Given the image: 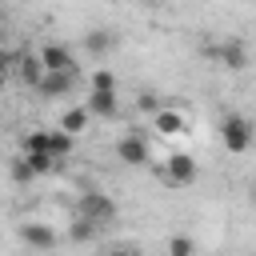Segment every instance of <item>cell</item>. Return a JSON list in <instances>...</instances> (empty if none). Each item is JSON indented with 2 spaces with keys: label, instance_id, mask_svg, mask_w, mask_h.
<instances>
[{
  "label": "cell",
  "instance_id": "obj_1",
  "mask_svg": "<svg viewBox=\"0 0 256 256\" xmlns=\"http://www.w3.org/2000/svg\"><path fill=\"white\" fill-rule=\"evenodd\" d=\"M220 144L228 148V152H248L252 144H256V124L244 116V112H224L220 116Z\"/></svg>",
  "mask_w": 256,
  "mask_h": 256
},
{
  "label": "cell",
  "instance_id": "obj_2",
  "mask_svg": "<svg viewBox=\"0 0 256 256\" xmlns=\"http://www.w3.org/2000/svg\"><path fill=\"white\" fill-rule=\"evenodd\" d=\"M160 176H164L172 188H188V184H196V176H200V164H196L188 152H172V156H164V164H160Z\"/></svg>",
  "mask_w": 256,
  "mask_h": 256
},
{
  "label": "cell",
  "instance_id": "obj_3",
  "mask_svg": "<svg viewBox=\"0 0 256 256\" xmlns=\"http://www.w3.org/2000/svg\"><path fill=\"white\" fill-rule=\"evenodd\" d=\"M76 216H84V220H92V224L104 228V224L116 220V200L108 192H84L80 204H76Z\"/></svg>",
  "mask_w": 256,
  "mask_h": 256
},
{
  "label": "cell",
  "instance_id": "obj_4",
  "mask_svg": "<svg viewBox=\"0 0 256 256\" xmlns=\"http://www.w3.org/2000/svg\"><path fill=\"white\" fill-rule=\"evenodd\" d=\"M16 236H20V244H28L32 252H52L56 248V228L52 224H44V220H24L20 228H16Z\"/></svg>",
  "mask_w": 256,
  "mask_h": 256
},
{
  "label": "cell",
  "instance_id": "obj_5",
  "mask_svg": "<svg viewBox=\"0 0 256 256\" xmlns=\"http://www.w3.org/2000/svg\"><path fill=\"white\" fill-rule=\"evenodd\" d=\"M116 156H120L128 168H144V164L152 160V152H148V140H144L140 132H124V136L116 140Z\"/></svg>",
  "mask_w": 256,
  "mask_h": 256
},
{
  "label": "cell",
  "instance_id": "obj_6",
  "mask_svg": "<svg viewBox=\"0 0 256 256\" xmlns=\"http://www.w3.org/2000/svg\"><path fill=\"white\" fill-rule=\"evenodd\" d=\"M208 56H216L228 72H244V68H248V48H244V40H224V44L208 48Z\"/></svg>",
  "mask_w": 256,
  "mask_h": 256
},
{
  "label": "cell",
  "instance_id": "obj_7",
  "mask_svg": "<svg viewBox=\"0 0 256 256\" xmlns=\"http://www.w3.org/2000/svg\"><path fill=\"white\" fill-rule=\"evenodd\" d=\"M40 60H44V68H48V72H76V56H72V48H68V44L48 40V44L40 48Z\"/></svg>",
  "mask_w": 256,
  "mask_h": 256
},
{
  "label": "cell",
  "instance_id": "obj_8",
  "mask_svg": "<svg viewBox=\"0 0 256 256\" xmlns=\"http://www.w3.org/2000/svg\"><path fill=\"white\" fill-rule=\"evenodd\" d=\"M16 72H20V80H24L28 88H40V80L48 76V68H44V60H40V52H20Z\"/></svg>",
  "mask_w": 256,
  "mask_h": 256
},
{
  "label": "cell",
  "instance_id": "obj_9",
  "mask_svg": "<svg viewBox=\"0 0 256 256\" xmlns=\"http://www.w3.org/2000/svg\"><path fill=\"white\" fill-rule=\"evenodd\" d=\"M72 84H76V72H48L44 80H40V96L44 100H60V96H68L72 92Z\"/></svg>",
  "mask_w": 256,
  "mask_h": 256
},
{
  "label": "cell",
  "instance_id": "obj_10",
  "mask_svg": "<svg viewBox=\"0 0 256 256\" xmlns=\"http://www.w3.org/2000/svg\"><path fill=\"white\" fill-rule=\"evenodd\" d=\"M152 124H156V132H160V136H184V132H188L184 112H180V108H168V104L152 116Z\"/></svg>",
  "mask_w": 256,
  "mask_h": 256
},
{
  "label": "cell",
  "instance_id": "obj_11",
  "mask_svg": "<svg viewBox=\"0 0 256 256\" xmlns=\"http://www.w3.org/2000/svg\"><path fill=\"white\" fill-rule=\"evenodd\" d=\"M88 112L100 116V120H112V116H120V96L116 92H92L88 96Z\"/></svg>",
  "mask_w": 256,
  "mask_h": 256
},
{
  "label": "cell",
  "instance_id": "obj_12",
  "mask_svg": "<svg viewBox=\"0 0 256 256\" xmlns=\"http://www.w3.org/2000/svg\"><path fill=\"white\" fill-rule=\"evenodd\" d=\"M88 120H92L88 104H76V108H64V112H60V124H56V128H64L68 136H80V132L88 128Z\"/></svg>",
  "mask_w": 256,
  "mask_h": 256
},
{
  "label": "cell",
  "instance_id": "obj_13",
  "mask_svg": "<svg viewBox=\"0 0 256 256\" xmlns=\"http://www.w3.org/2000/svg\"><path fill=\"white\" fill-rule=\"evenodd\" d=\"M112 44H116V36H112V28H92L88 36H84V48L100 60V56H108L112 52Z\"/></svg>",
  "mask_w": 256,
  "mask_h": 256
},
{
  "label": "cell",
  "instance_id": "obj_14",
  "mask_svg": "<svg viewBox=\"0 0 256 256\" xmlns=\"http://www.w3.org/2000/svg\"><path fill=\"white\" fill-rule=\"evenodd\" d=\"M8 176H12V184H32L36 180V168L28 164V156L20 152V156H12L8 160Z\"/></svg>",
  "mask_w": 256,
  "mask_h": 256
},
{
  "label": "cell",
  "instance_id": "obj_15",
  "mask_svg": "<svg viewBox=\"0 0 256 256\" xmlns=\"http://www.w3.org/2000/svg\"><path fill=\"white\" fill-rule=\"evenodd\" d=\"M96 232H100V224H92V220L76 216V220H72V228H68V240H72V244H88Z\"/></svg>",
  "mask_w": 256,
  "mask_h": 256
},
{
  "label": "cell",
  "instance_id": "obj_16",
  "mask_svg": "<svg viewBox=\"0 0 256 256\" xmlns=\"http://www.w3.org/2000/svg\"><path fill=\"white\" fill-rule=\"evenodd\" d=\"M72 140H76V136H68L64 128H52V148H48V152H52L56 160H68V156H72Z\"/></svg>",
  "mask_w": 256,
  "mask_h": 256
},
{
  "label": "cell",
  "instance_id": "obj_17",
  "mask_svg": "<svg viewBox=\"0 0 256 256\" xmlns=\"http://www.w3.org/2000/svg\"><path fill=\"white\" fill-rule=\"evenodd\" d=\"M24 156H28V164L36 168V176H48V172L60 168V160H56L52 152H24Z\"/></svg>",
  "mask_w": 256,
  "mask_h": 256
},
{
  "label": "cell",
  "instance_id": "obj_18",
  "mask_svg": "<svg viewBox=\"0 0 256 256\" xmlns=\"http://www.w3.org/2000/svg\"><path fill=\"white\" fill-rule=\"evenodd\" d=\"M168 256H196V240H192L188 232H176V236L168 240Z\"/></svg>",
  "mask_w": 256,
  "mask_h": 256
},
{
  "label": "cell",
  "instance_id": "obj_19",
  "mask_svg": "<svg viewBox=\"0 0 256 256\" xmlns=\"http://www.w3.org/2000/svg\"><path fill=\"white\" fill-rule=\"evenodd\" d=\"M20 148H24V152H48V148H52V132H28V136L20 140Z\"/></svg>",
  "mask_w": 256,
  "mask_h": 256
},
{
  "label": "cell",
  "instance_id": "obj_20",
  "mask_svg": "<svg viewBox=\"0 0 256 256\" xmlns=\"http://www.w3.org/2000/svg\"><path fill=\"white\" fill-rule=\"evenodd\" d=\"M92 92H116V76L108 68H96L92 72Z\"/></svg>",
  "mask_w": 256,
  "mask_h": 256
},
{
  "label": "cell",
  "instance_id": "obj_21",
  "mask_svg": "<svg viewBox=\"0 0 256 256\" xmlns=\"http://www.w3.org/2000/svg\"><path fill=\"white\" fill-rule=\"evenodd\" d=\"M136 108H140V112H152V116H156V112H160L164 104H160V96H156V92H148V88H144V92L136 96Z\"/></svg>",
  "mask_w": 256,
  "mask_h": 256
},
{
  "label": "cell",
  "instance_id": "obj_22",
  "mask_svg": "<svg viewBox=\"0 0 256 256\" xmlns=\"http://www.w3.org/2000/svg\"><path fill=\"white\" fill-rule=\"evenodd\" d=\"M104 256H140L136 248H112V252H104Z\"/></svg>",
  "mask_w": 256,
  "mask_h": 256
},
{
  "label": "cell",
  "instance_id": "obj_23",
  "mask_svg": "<svg viewBox=\"0 0 256 256\" xmlns=\"http://www.w3.org/2000/svg\"><path fill=\"white\" fill-rule=\"evenodd\" d=\"M4 84H8V72H0V92H4Z\"/></svg>",
  "mask_w": 256,
  "mask_h": 256
},
{
  "label": "cell",
  "instance_id": "obj_24",
  "mask_svg": "<svg viewBox=\"0 0 256 256\" xmlns=\"http://www.w3.org/2000/svg\"><path fill=\"white\" fill-rule=\"evenodd\" d=\"M140 4H164V0H140Z\"/></svg>",
  "mask_w": 256,
  "mask_h": 256
}]
</instances>
